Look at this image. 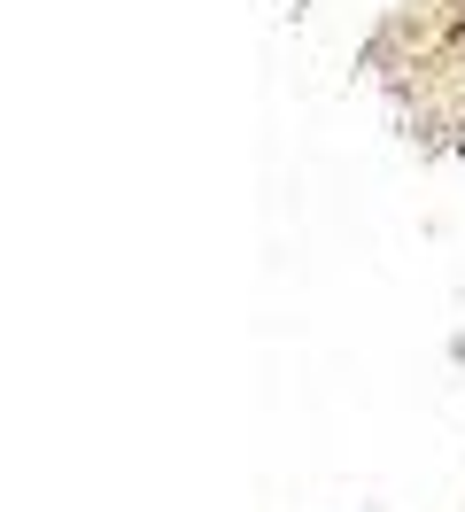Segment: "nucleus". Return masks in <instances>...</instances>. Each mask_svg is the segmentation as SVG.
I'll list each match as a JSON object with an SVG mask.
<instances>
[]
</instances>
